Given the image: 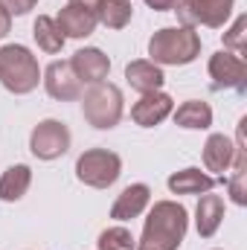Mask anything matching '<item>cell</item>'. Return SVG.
<instances>
[{"label": "cell", "mask_w": 247, "mask_h": 250, "mask_svg": "<svg viewBox=\"0 0 247 250\" xmlns=\"http://www.w3.org/2000/svg\"><path fill=\"white\" fill-rule=\"evenodd\" d=\"M189 230V212L178 201H154L137 250H178Z\"/></svg>", "instance_id": "6da1fadb"}, {"label": "cell", "mask_w": 247, "mask_h": 250, "mask_svg": "<svg viewBox=\"0 0 247 250\" xmlns=\"http://www.w3.org/2000/svg\"><path fill=\"white\" fill-rule=\"evenodd\" d=\"M148 62L160 67H184L201 56V35L189 26H163L148 38Z\"/></svg>", "instance_id": "7a4b0ae2"}, {"label": "cell", "mask_w": 247, "mask_h": 250, "mask_svg": "<svg viewBox=\"0 0 247 250\" xmlns=\"http://www.w3.org/2000/svg\"><path fill=\"white\" fill-rule=\"evenodd\" d=\"M38 82H41V67L29 47H23V44L0 47V84L9 93L26 96L38 87Z\"/></svg>", "instance_id": "3957f363"}, {"label": "cell", "mask_w": 247, "mask_h": 250, "mask_svg": "<svg viewBox=\"0 0 247 250\" xmlns=\"http://www.w3.org/2000/svg\"><path fill=\"white\" fill-rule=\"evenodd\" d=\"M82 114L87 125L99 128V131H111L117 128L120 120L125 114V99L123 90L111 82H99V84H90L84 93H82Z\"/></svg>", "instance_id": "277c9868"}, {"label": "cell", "mask_w": 247, "mask_h": 250, "mask_svg": "<svg viewBox=\"0 0 247 250\" xmlns=\"http://www.w3.org/2000/svg\"><path fill=\"white\" fill-rule=\"evenodd\" d=\"M123 175V157L108 148H87L76 160V178L90 189L114 187Z\"/></svg>", "instance_id": "5b68a950"}, {"label": "cell", "mask_w": 247, "mask_h": 250, "mask_svg": "<svg viewBox=\"0 0 247 250\" xmlns=\"http://www.w3.org/2000/svg\"><path fill=\"white\" fill-rule=\"evenodd\" d=\"M236 9V0H178L175 12H178V23L198 29V26H209V29H221L230 15Z\"/></svg>", "instance_id": "8992f818"}, {"label": "cell", "mask_w": 247, "mask_h": 250, "mask_svg": "<svg viewBox=\"0 0 247 250\" xmlns=\"http://www.w3.org/2000/svg\"><path fill=\"white\" fill-rule=\"evenodd\" d=\"M70 128L62 120H41L29 134V151L38 160H59L70 148Z\"/></svg>", "instance_id": "52a82bcc"}, {"label": "cell", "mask_w": 247, "mask_h": 250, "mask_svg": "<svg viewBox=\"0 0 247 250\" xmlns=\"http://www.w3.org/2000/svg\"><path fill=\"white\" fill-rule=\"evenodd\" d=\"M209 79L215 90H245L247 84V64L245 59L233 56L230 50H218L209 56Z\"/></svg>", "instance_id": "ba28073f"}, {"label": "cell", "mask_w": 247, "mask_h": 250, "mask_svg": "<svg viewBox=\"0 0 247 250\" xmlns=\"http://www.w3.org/2000/svg\"><path fill=\"white\" fill-rule=\"evenodd\" d=\"M44 90L56 99V102H76L84 93V84L79 82V76L73 73L70 62H50L47 70L41 73Z\"/></svg>", "instance_id": "9c48e42d"}, {"label": "cell", "mask_w": 247, "mask_h": 250, "mask_svg": "<svg viewBox=\"0 0 247 250\" xmlns=\"http://www.w3.org/2000/svg\"><path fill=\"white\" fill-rule=\"evenodd\" d=\"M172 111H175V99L163 90H154V93H143L140 102L131 105V120L140 128H154L166 117H172Z\"/></svg>", "instance_id": "30bf717a"}, {"label": "cell", "mask_w": 247, "mask_h": 250, "mask_svg": "<svg viewBox=\"0 0 247 250\" xmlns=\"http://www.w3.org/2000/svg\"><path fill=\"white\" fill-rule=\"evenodd\" d=\"M70 67H73V73L79 76L82 84H99L111 73V59L99 47H82V50L73 53Z\"/></svg>", "instance_id": "8fae6325"}, {"label": "cell", "mask_w": 247, "mask_h": 250, "mask_svg": "<svg viewBox=\"0 0 247 250\" xmlns=\"http://www.w3.org/2000/svg\"><path fill=\"white\" fill-rule=\"evenodd\" d=\"M148 204H151V189H148V184H131V187H125L123 192L117 195V201H114V207H111V218H114V221L140 218V215L148 209Z\"/></svg>", "instance_id": "7c38bea8"}, {"label": "cell", "mask_w": 247, "mask_h": 250, "mask_svg": "<svg viewBox=\"0 0 247 250\" xmlns=\"http://www.w3.org/2000/svg\"><path fill=\"white\" fill-rule=\"evenodd\" d=\"M245 125L247 117L239 120V137H236V160L230 166V181H227V192H230V201L245 207L247 204V148H245Z\"/></svg>", "instance_id": "4fadbf2b"}, {"label": "cell", "mask_w": 247, "mask_h": 250, "mask_svg": "<svg viewBox=\"0 0 247 250\" xmlns=\"http://www.w3.org/2000/svg\"><path fill=\"white\" fill-rule=\"evenodd\" d=\"M56 23H59L64 38H87L96 29V15L90 9L79 6V3H67L62 12H59Z\"/></svg>", "instance_id": "5bb4252c"}, {"label": "cell", "mask_w": 247, "mask_h": 250, "mask_svg": "<svg viewBox=\"0 0 247 250\" xmlns=\"http://www.w3.org/2000/svg\"><path fill=\"white\" fill-rule=\"evenodd\" d=\"M233 160H236V143L227 134H209L206 143H204V166H206V172L224 175V172H230Z\"/></svg>", "instance_id": "9a60e30c"}, {"label": "cell", "mask_w": 247, "mask_h": 250, "mask_svg": "<svg viewBox=\"0 0 247 250\" xmlns=\"http://www.w3.org/2000/svg\"><path fill=\"white\" fill-rule=\"evenodd\" d=\"M224 221V198L221 195H212V192H204L198 207H195V227H198V236L201 239H212L218 233Z\"/></svg>", "instance_id": "2e32d148"}, {"label": "cell", "mask_w": 247, "mask_h": 250, "mask_svg": "<svg viewBox=\"0 0 247 250\" xmlns=\"http://www.w3.org/2000/svg\"><path fill=\"white\" fill-rule=\"evenodd\" d=\"M125 79H128V84L143 96V93H154V90H160L163 87V82H166V76H163V67L154 62H148V59H137V62H131L125 67Z\"/></svg>", "instance_id": "e0dca14e"}, {"label": "cell", "mask_w": 247, "mask_h": 250, "mask_svg": "<svg viewBox=\"0 0 247 250\" xmlns=\"http://www.w3.org/2000/svg\"><path fill=\"white\" fill-rule=\"evenodd\" d=\"M215 184L218 181L212 175H206V172H201L195 166L169 175V181H166V187L172 189V195H204V192H212Z\"/></svg>", "instance_id": "ac0fdd59"}, {"label": "cell", "mask_w": 247, "mask_h": 250, "mask_svg": "<svg viewBox=\"0 0 247 250\" xmlns=\"http://www.w3.org/2000/svg\"><path fill=\"white\" fill-rule=\"evenodd\" d=\"M29 187H32V169L26 163H15L0 175V201L15 204L29 192Z\"/></svg>", "instance_id": "d6986e66"}, {"label": "cell", "mask_w": 247, "mask_h": 250, "mask_svg": "<svg viewBox=\"0 0 247 250\" xmlns=\"http://www.w3.org/2000/svg\"><path fill=\"white\" fill-rule=\"evenodd\" d=\"M93 15H96V23L108 29H125L134 18V3L131 0H96Z\"/></svg>", "instance_id": "ffe728a7"}, {"label": "cell", "mask_w": 247, "mask_h": 250, "mask_svg": "<svg viewBox=\"0 0 247 250\" xmlns=\"http://www.w3.org/2000/svg\"><path fill=\"white\" fill-rule=\"evenodd\" d=\"M172 120L186 131H206L212 125V108H209V102L189 99L184 105H178V111H172Z\"/></svg>", "instance_id": "44dd1931"}, {"label": "cell", "mask_w": 247, "mask_h": 250, "mask_svg": "<svg viewBox=\"0 0 247 250\" xmlns=\"http://www.w3.org/2000/svg\"><path fill=\"white\" fill-rule=\"evenodd\" d=\"M32 38H35L38 50H44V53H50V56L62 53L64 44H67V38L62 35L56 18H50V15H38V18H35V23H32Z\"/></svg>", "instance_id": "7402d4cb"}, {"label": "cell", "mask_w": 247, "mask_h": 250, "mask_svg": "<svg viewBox=\"0 0 247 250\" xmlns=\"http://www.w3.org/2000/svg\"><path fill=\"white\" fill-rule=\"evenodd\" d=\"M96 248L99 250H137V239L131 236V230L123 224H114L108 230L99 233L96 239Z\"/></svg>", "instance_id": "603a6c76"}, {"label": "cell", "mask_w": 247, "mask_h": 250, "mask_svg": "<svg viewBox=\"0 0 247 250\" xmlns=\"http://www.w3.org/2000/svg\"><path fill=\"white\" fill-rule=\"evenodd\" d=\"M224 50H230V53L239 56V59L247 56V18L245 15H239V18L233 21V26L224 32Z\"/></svg>", "instance_id": "cb8c5ba5"}, {"label": "cell", "mask_w": 247, "mask_h": 250, "mask_svg": "<svg viewBox=\"0 0 247 250\" xmlns=\"http://www.w3.org/2000/svg\"><path fill=\"white\" fill-rule=\"evenodd\" d=\"M0 3L6 6V12H9L12 18H15V15L21 18V15H29V12L35 9V3H38V0H0Z\"/></svg>", "instance_id": "d4e9b609"}, {"label": "cell", "mask_w": 247, "mask_h": 250, "mask_svg": "<svg viewBox=\"0 0 247 250\" xmlns=\"http://www.w3.org/2000/svg\"><path fill=\"white\" fill-rule=\"evenodd\" d=\"M145 6L154 9V12H172L178 6V0H145Z\"/></svg>", "instance_id": "484cf974"}, {"label": "cell", "mask_w": 247, "mask_h": 250, "mask_svg": "<svg viewBox=\"0 0 247 250\" xmlns=\"http://www.w3.org/2000/svg\"><path fill=\"white\" fill-rule=\"evenodd\" d=\"M9 29H12V15L6 12V6L0 3V38H6L9 35Z\"/></svg>", "instance_id": "4316f807"}]
</instances>
